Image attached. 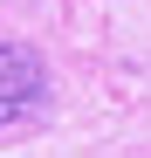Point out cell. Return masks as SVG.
<instances>
[{
    "label": "cell",
    "instance_id": "6da1fadb",
    "mask_svg": "<svg viewBox=\"0 0 151 158\" xmlns=\"http://www.w3.org/2000/svg\"><path fill=\"white\" fill-rule=\"evenodd\" d=\"M48 89V69L35 48H21V41H0V131L21 124V117H35V103Z\"/></svg>",
    "mask_w": 151,
    "mask_h": 158
}]
</instances>
